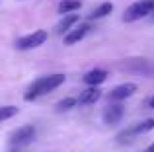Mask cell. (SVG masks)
<instances>
[{
    "label": "cell",
    "instance_id": "1",
    "mask_svg": "<svg viewBox=\"0 0 154 152\" xmlns=\"http://www.w3.org/2000/svg\"><path fill=\"white\" fill-rule=\"evenodd\" d=\"M64 78H66L64 74L41 76V78H37L29 88H27V92H26V96H23V99H26V102H33V99L41 98V96H45L47 92H53L55 88H59L60 84L64 82Z\"/></svg>",
    "mask_w": 154,
    "mask_h": 152
},
{
    "label": "cell",
    "instance_id": "2",
    "mask_svg": "<svg viewBox=\"0 0 154 152\" xmlns=\"http://www.w3.org/2000/svg\"><path fill=\"white\" fill-rule=\"evenodd\" d=\"M35 138V127L26 125L20 127L14 135L10 137V144H8V152H22L26 146H29Z\"/></svg>",
    "mask_w": 154,
    "mask_h": 152
},
{
    "label": "cell",
    "instance_id": "3",
    "mask_svg": "<svg viewBox=\"0 0 154 152\" xmlns=\"http://www.w3.org/2000/svg\"><path fill=\"white\" fill-rule=\"evenodd\" d=\"M152 10H154V0H139V2L131 4V6L123 12V22L125 23L139 22V20L150 16Z\"/></svg>",
    "mask_w": 154,
    "mask_h": 152
},
{
    "label": "cell",
    "instance_id": "4",
    "mask_svg": "<svg viewBox=\"0 0 154 152\" xmlns=\"http://www.w3.org/2000/svg\"><path fill=\"white\" fill-rule=\"evenodd\" d=\"M47 37H49V33H47V31L37 29V31H33V33H29V35H23V37H20L18 43H16V47H18L20 51L37 49V47H41L43 43L47 41Z\"/></svg>",
    "mask_w": 154,
    "mask_h": 152
},
{
    "label": "cell",
    "instance_id": "5",
    "mask_svg": "<svg viewBox=\"0 0 154 152\" xmlns=\"http://www.w3.org/2000/svg\"><path fill=\"white\" fill-rule=\"evenodd\" d=\"M152 129H154V119H144V121H140V123H137V125L125 129L117 138H119V142H127L129 137H135V135H144V133H148V131H152Z\"/></svg>",
    "mask_w": 154,
    "mask_h": 152
},
{
    "label": "cell",
    "instance_id": "6",
    "mask_svg": "<svg viewBox=\"0 0 154 152\" xmlns=\"http://www.w3.org/2000/svg\"><path fill=\"white\" fill-rule=\"evenodd\" d=\"M135 92H137V84H133V82H125V84H119V86L113 88V90L107 94V98L111 99V102H123V99L131 98Z\"/></svg>",
    "mask_w": 154,
    "mask_h": 152
},
{
    "label": "cell",
    "instance_id": "7",
    "mask_svg": "<svg viewBox=\"0 0 154 152\" xmlns=\"http://www.w3.org/2000/svg\"><path fill=\"white\" fill-rule=\"evenodd\" d=\"M123 113H125V109L121 103H111L103 111V123L105 125H117L123 119Z\"/></svg>",
    "mask_w": 154,
    "mask_h": 152
},
{
    "label": "cell",
    "instance_id": "8",
    "mask_svg": "<svg viewBox=\"0 0 154 152\" xmlns=\"http://www.w3.org/2000/svg\"><path fill=\"white\" fill-rule=\"evenodd\" d=\"M125 68L131 70V72H137V74H152V66L148 65V61L144 59H129L125 62Z\"/></svg>",
    "mask_w": 154,
    "mask_h": 152
},
{
    "label": "cell",
    "instance_id": "9",
    "mask_svg": "<svg viewBox=\"0 0 154 152\" xmlns=\"http://www.w3.org/2000/svg\"><path fill=\"white\" fill-rule=\"evenodd\" d=\"M88 31H90V26H88V23H80L78 27L70 29L66 35H64V45H74V43L82 41V39L86 37Z\"/></svg>",
    "mask_w": 154,
    "mask_h": 152
},
{
    "label": "cell",
    "instance_id": "10",
    "mask_svg": "<svg viewBox=\"0 0 154 152\" xmlns=\"http://www.w3.org/2000/svg\"><path fill=\"white\" fill-rule=\"evenodd\" d=\"M100 98H102V90H100L98 86H90V88H86V90L80 94L78 103L80 105H92V103H96Z\"/></svg>",
    "mask_w": 154,
    "mask_h": 152
},
{
    "label": "cell",
    "instance_id": "11",
    "mask_svg": "<svg viewBox=\"0 0 154 152\" xmlns=\"http://www.w3.org/2000/svg\"><path fill=\"white\" fill-rule=\"evenodd\" d=\"M105 78H107V70H102V68H94L84 74V82L88 86H100L102 82H105Z\"/></svg>",
    "mask_w": 154,
    "mask_h": 152
},
{
    "label": "cell",
    "instance_id": "12",
    "mask_svg": "<svg viewBox=\"0 0 154 152\" xmlns=\"http://www.w3.org/2000/svg\"><path fill=\"white\" fill-rule=\"evenodd\" d=\"M78 16L76 14H64V18L60 20L59 23H57V33H68V31L72 29V26H76V23H78Z\"/></svg>",
    "mask_w": 154,
    "mask_h": 152
},
{
    "label": "cell",
    "instance_id": "13",
    "mask_svg": "<svg viewBox=\"0 0 154 152\" xmlns=\"http://www.w3.org/2000/svg\"><path fill=\"white\" fill-rule=\"evenodd\" d=\"M113 12V4L111 2H103L100 4L98 8H94V10L88 14V20H100V18H105V16H109Z\"/></svg>",
    "mask_w": 154,
    "mask_h": 152
},
{
    "label": "cell",
    "instance_id": "14",
    "mask_svg": "<svg viewBox=\"0 0 154 152\" xmlns=\"http://www.w3.org/2000/svg\"><path fill=\"white\" fill-rule=\"evenodd\" d=\"M80 0H63L59 4V14H70V12L80 10Z\"/></svg>",
    "mask_w": 154,
    "mask_h": 152
},
{
    "label": "cell",
    "instance_id": "15",
    "mask_svg": "<svg viewBox=\"0 0 154 152\" xmlns=\"http://www.w3.org/2000/svg\"><path fill=\"white\" fill-rule=\"evenodd\" d=\"M76 103H78V99H76V98H64V99H60V102L57 103V111H59V113L68 111V109H72Z\"/></svg>",
    "mask_w": 154,
    "mask_h": 152
},
{
    "label": "cell",
    "instance_id": "16",
    "mask_svg": "<svg viewBox=\"0 0 154 152\" xmlns=\"http://www.w3.org/2000/svg\"><path fill=\"white\" fill-rule=\"evenodd\" d=\"M16 113H18V107L16 105H2L0 107V123L10 119V117H14Z\"/></svg>",
    "mask_w": 154,
    "mask_h": 152
},
{
    "label": "cell",
    "instance_id": "17",
    "mask_svg": "<svg viewBox=\"0 0 154 152\" xmlns=\"http://www.w3.org/2000/svg\"><path fill=\"white\" fill-rule=\"evenodd\" d=\"M143 152H154V142H152V144H150V146H146V148H144Z\"/></svg>",
    "mask_w": 154,
    "mask_h": 152
},
{
    "label": "cell",
    "instance_id": "18",
    "mask_svg": "<svg viewBox=\"0 0 154 152\" xmlns=\"http://www.w3.org/2000/svg\"><path fill=\"white\" fill-rule=\"evenodd\" d=\"M148 107H152V109H154V96H152L150 99H148Z\"/></svg>",
    "mask_w": 154,
    "mask_h": 152
},
{
    "label": "cell",
    "instance_id": "19",
    "mask_svg": "<svg viewBox=\"0 0 154 152\" xmlns=\"http://www.w3.org/2000/svg\"><path fill=\"white\" fill-rule=\"evenodd\" d=\"M150 22H152V23H154V10H152V12H150Z\"/></svg>",
    "mask_w": 154,
    "mask_h": 152
}]
</instances>
